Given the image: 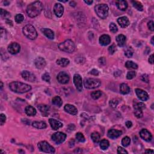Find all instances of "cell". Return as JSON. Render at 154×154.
Segmentation results:
<instances>
[{"mask_svg": "<svg viewBox=\"0 0 154 154\" xmlns=\"http://www.w3.org/2000/svg\"><path fill=\"white\" fill-rule=\"evenodd\" d=\"M43 10V4L40 1H35L28 5L26 9L27 15L30 18H35L40 15Z\"/></svg>", "mask_w": 154, "mask_h": 154, "instance_id": "obj_1", "label": "cell"}, {"mask_svg": "<svg viewBox=\"0 0 154 154\" xmlns=\"http://www.w3.org/2000/svg\"><path fill=\"white\" fill-rule=\"evenodd\" d=\"M9 88L12 92L17 94H24L30 92L31 90V87L29 84L18 81L10 83Z\"/></svg>", "mask_w": 154, "mask_h": 154, "instance_id": "obj_2", "label": "cell"}, {"mask_svg": "<svg viewBox=\"0 0 154 154\" xmlns=\"http://www.w3.org/2000/svg\"><path fill=\"white\" fill-rule=\"evenodd\" d=\"M95 10L96 15L101 19H105L108 15L109 7L105 4H99L95 7Z\"/></svg>", "mask_w": 154, "mask_h": 154, "instance_id": "obj_3", "label": "cell"}, {"mask_svg": "<svg viewBox=\"0 0 154 154\" xmlns=\"http://www.w3.org/2000/svg\"><path fill=\"white\" fill-rule=\"evenodd\" d=\"M24 35L30 40H35L37 37V33L33 25L28 24L22 29Z\"/></svg>", "mask_w": 154, "mask_h": 154, "instance_id": "obj_4", "label": "cell"}, {"mask_svg": "<svg viewBox=\"0 0 154 154\" xmlns=\"http://www.w3.org/2000/svg\"><path fill=\"white\" fill-rule=\"evenodd\" d=\"M58 48L62 51L68 52V53H72L74 51L75 46L72 40L68 39L58 45Z\"/></svg>", "mask_w": 154, "mask_h": 154, "instance_id": "obj_5", "label": "cell"}, {"mask_svg": "<svg viewBox=\"0 0 154 154\" xmlns=\"http://www.w3.org/2000/svg\"><path fill=\"white\" fill-rule=\"evenodd\" d=\"M37 146L38 149L43 152L48 153H55V149L46 141H40L37 144Z\"/></svg>", "mask_w": 154, "mask_h": 154, "instance_id": "obj_6", "label": "cell"}, {"mask_svg": "<svg viewBox=\"0 0 154 154\" xmlns=\"http://www.w3.org/2000/svg\"><path fill=\"white\" fill-rule=\"evenodd\" d=\"M84 84L86 89H94L99 87L101 85V82L98 79L87 78L85 80Z\"/></svg>", "mask_w": 154, "mask_h": 154, "instance_id": "obj_7", "label": "cell"}, {"mask_svg": "<svg viewBox=\"0 0 154 154\" xmlns=\"http://www.w3.org/2000/svg\"><path fill=\"white\" fill-rule=\"evenodd\" d=\"M66 134L62 132H57L54 133L51 136V139L57 145L64 142L66 140Z\"/></svg>", "mask_w": 154, "mask_h": 154, "instance_id": "obj_8", "label": "cell"}, {"mask_svg": "<svg viewBox=\"0 0 154 154\" xmlns=\"http://www.w3.org/2000/svg\"><path fill=\"white\" fill-rule=\"evenodd\" d=\"M58 81L62 84H66L69 81L70 78L69 75L64 72H60L57 76Z\"/></svg>", "mask_w": 154, "mask_h": 154, "instance_id": "obj_9", "label": "cell"}, {"mask_svg": "<svg viewBox=\"0 0 154 154\" xmlns=\"http://www.w3.org/2000/svg\"><path fill=\"white\" fill-rule=\"evenodd\" d=\"M7 50L10 54H16L18 52H19L21 50V46L19 44H18L16 42H13L12 43L8 46Z\"/></svg>", "mask_w": 154, "mask_h": 154, "instance_id": "obj_10", "label": "cell"}, {"mask_svg": "<svg viewBox=\"0 0 154 154\" xmlns=\"http://www.w3.org/2000/svg\"><path fill=\"white\" fill-rule=\"evenodd\" d=\"M74 82L78 91L81 92L82 90V80L80 75L77 74L74 75Z\"/></svg>", "mask_w": 154, "mask_h": 154, "instance_id": "obj_11", "label": "cell"}, {"mask_svg": "<svg viewBox=\"0 0 154 154\" xmlns=\"http://www.w3.org/2000/svg\"><path fill=\"white\" fill-rule=\"evenodd\" d=\"M22 77L23 78L24 80L27 81L33 82L36 81V77L35 75H34L33 73L31 72L27 71V70H24L22 72L21 74Z\"/></svg>", "mask_w": 154, "mask_h": 154, "instance_id": "obj_12", "label": "cell"}, {"mask_svg": "<svg viewBox=\"0 0 154 154\" xmlns=\"http://www.w3.org/2000/svg\"><path fill=\"white\" fill-rule=\"evenodd\" d=\"M135 94H136L137 96H138L140 99L142 101H146L148 100L149 98V96L147 93L145 92V90H142V89H136L135 90Z\"/></svg>", "mask_w": 154, "mask_h": 154, "instance_id": "obj_13", "label": "cell"}, {"mask_svg": "<svg viewBox=\"0 0 154 154\" xmlns=\"http://www.w3.org/2000/svg\"><path fill=\"white\" fill-rule=\"evenodd\" d=\"M140 135L141 139L146 141H151L152 139V135L151 133L146 129H143L140 131Z\"/></svg>", "mask_w": 154, "mask_h": 154, "instance_id": "obj_14", "label": "cell"}, {"mask_svg": "<svg viewBox=\"0 0 154 154\" xmlns=\"http://www.w3.org/2000/svg\"><path fill=\"white\" fill-rule=\"evenodd\" d=\"M34 63L36 68L38 69H42L46 65V62L45 60L43 57H38L36 58L34 60Z\"/></svg>", "mask_w": 154, "mask_h": 154, "instance_id": "obj_15", "label": "cell"}, {"mask_svg": "<svg viewBox=\"0 0 154 154\" xmlns=\"http://www.w3.org/2000/svg\"><path fill=\"white\" fill-rule=\"evenodd\" d=\"M54 12L57 17H62L64 13L63 6L60 3H56L54 7Z\"/></svg>", "mask_w": 154, "mask_h": 154, "instance_id": "obj_16", "label": "cell"}, {"mask_svg": "<svg viewBox=\"0 0 154 154\" xmlns=\"http://www.w3.org/2000/svg\"><path fill=\"white\" fill-rule=\"evenodd\" d=\"M49 123L51 126L52 129L53 130H58V129L61 128L63 126V124L62 122H60V121L57 120L56 119H49Z\"/></svg>", "mask_w": 154, "mask_h": 154, "instance_id": "obj_17", "label": "cell"}, {"mask_svg": "<svg viewBox=\"0 0 154 154\" xmlns=\"http://www.w3.org/2000/svg\"><path fill=\"white\" fill-rule=\"evenodd\" d=\"M122 134V132L121 131L114 129H110V130L108 131V133H107L108 137L112 139H117V138L120 137Z\"/></svg>", "mask_w": 154, "mask_h": 154, "instance_id": "obj_18", "label": "cell"}, {"mask_svg": "<svg viewBox=\"0 0 154 154\" xmlns=\"http://www.w3.org/2000/svg\"><path fill=\"white\" fill-rule=\"evenodd\" d=\"M64 110L66 111V112L69 113L70 114L72 115H76L78 113V110L74 105L71 104H66L65 106L64 107Z\"/></svg>", "mask_w": 154, "mask_h": 154, "instance_id": "obj_19", "label": "cell"}, {"mask_svg": "<svg viewBox=\"0 0 154 154\" xmlns=\"http://www.w3.org/2000/svg\"><path fill=\"white\" fill-rule=\"evenodd\" d=\"M111 42V38L107 34H104L99 37V43L102 46H107Z\"/></svg>", "mask_w": 154, "mask_h": 154, "instance_id": "obj_20", "label": "cell"}, {"mask_svg": "<svg viewBox=\"0 0 154 154\" xmlns=\"http://www.w3.org/2000/svg\"><path fill=\"white\" fill-rule=\"evenodd\" d=\"M37 108L39 111L42 113L43 116H47L49 114L50 107L45 104H39L37 105Z\"/></svg>", "mask_w": 154, "mask_h": 154, "instance_id": "obj_21", "label": "cell"}, {"mask_svg": "<svg viewBox=\"0 0 154 154\" xmlns=\"http://www.w3.org/2000/svg\"><path fill=\"white\" fill-rule=\"evenodd\" d=\"M117 22L122 28H126L129 25V19L126 16H122L117 19Z\"/></svg>", "mask_w": 154, "mask_h": 154, "instance_id": "obj_22", "label": "cell"}, {"mask_svg": "<svg viewBox=\"0 0 154 154\" xmlns=\"http://www.w3.org/2000/svg\"><path fill=\"white\" fill-rule=\"evenodd\" d=\"M116 4L117 8L120 9V10L125 11L128 8V3L126 1H123V0H119L116 2Z\"/></svg>", "mask_w": 154, "mask_h": 154, "instance_id": "obj_23", "label": "cell"}, {"mask_svg": "<svg viewBox=\"0 0 154 154\" xmlns=\"http://www.w3.org/2000/svg\"><path fill=\"white\" fill-rule=\"evenodd\" d=\"M116 40L117 43L118 45V46H120V47H122V46L125 45L126 38L125 36L123 35V34H119L116 38Z\"/></svg>", "mask_w": 154, "mask_h": 154, "instance_id": "obj_24", "label": "cell"}, {"mask_svg": "<svg viewBox=\"0 0 154 154\" xmlns=\"http://www.w3.org/2000/svg\"><path fill=\"white\" fill-rule=\"evenodd\" d=\"M42 33L44 34V35L46 36V37L50 38L51 40H52L54 38V33L52 30H51L50 28H43L42 30Z\"/></svg>", "mask_w": 154, "mask_h": 154, "instance_id": "obj_25", "label": "cell"}, {"mask_svg": "<svg viewBox=\"0 0 154 154\" xmlns=\"http://www.w3.org/2000/svg\"><path fill=\"white\" fill-rule=\"evenodd\" d=\"M32 126L37 129H45L47 127V125L45 122L35 121L32 123Z\"/></svg>", "mask_w": 154, "mask_h": 154, "instance_id": "obj_26", "label": "cell"}, {"mask_svg": "<svg viewBox=\"0 0 154 154\" xmlns=\"http://www.w3.org/2000/svg\"><path fill=\"white\" fill-rule=\"evenodd\" d=\"M25 112L29 116H34L36 114V109L31 105H28L25 107Z\"/></svg>", "mask_w": 154, "mask_h": 154, "instance_id": "obj_27", "label": "cell"}, {"mask_svg": "<svg viewBox=\"0 0 154 154\" xmlns=\"http://www.w3.org/2000/svg\"><path fill=\"white\" fill-rule=\"evenodd\" d=\"M120 92L123 95L128 94L130 92V88L127 84L122 83L120 86Z\"/></svg>", "mask_w": 154, "mask_h": 154, "instance_id": "obj_28", "label": "cell"}, {"mask_svg": "<svg viewBox=\"0 0 154 154\" xmlns=\"http://www.w3.org/2000/svg\"><path fill=\"white\" fill-rule=\"evenodd\" d=\"M70 61L68 58H60L57 60V64L62 67H66L69 64Z\"/></svg>", "mask_w": 154, "mask_h": 154, "instance_id": "obj_29", "label": "cell"}, {"mask_svg": "<svg viewBox=\"0 0 154 154\" xmlns=\"http://www.w3.org/2000/svg\"><path fill=\"white\" fill-rule=\"evenodd\" d=\"M52 103L54 105H56L57 107H60L63 104V101L60 96H54L52 99Z\"/></svg>", "mask_w": 154, "mask_h": 154, "instance_id": "obj_30", "label": "cell"}, {"mask_svg": "<svg viewBox=\"0 0 154 154\" xmlns=\"http://www.w3.org/2000/svg\"><path fill=\"white\" fill-rule=\"evenodd\" d=\"M125 66L128 69H137L138 68L137 64L132 61H127L125 63Z\"/></svg>", "mask_w": 154, "mask_h": 154, "instance_id": "obj_31", "label": "cell"}, {"mask_svg": "<svg viewBox=\"0 0 154 154\" xmlns=\"http://www.w3.org/2000/svg\"><path fill=\"white\" fill-rule=\"evenodd\" d=\"M133 105L134 110H135V109H139V110H143L146 108V105L144 103L141 102H136V101L134 102Z\"/></svg>", "mask_w": 154, "mask_h": 154, "instance_id": "obj_32", "label": "cell"}, {"mask_svg": "<svg viewBox=\"0 0 154 154\" xmlns=\"http://www.w3.org/2000/svg\"><path fill=\"white\" fill-rule=\"evenodd\" d=\"M110 146V143L106 139H103L100 142V147L102 150H107Z\"/></svg>", "mask_w": 154, "mask_h": 154, "instance_id": "obj_33", "label": "cell"}, {"mask_svg": "<svg viewBox=\"0 0 154 154\" xmlns=\"http://www.w3.org/2000/svg\"><path fill=\"white\" fill-rule=\"evenodd\" d=\"M91 138H92V140L94 143H98L100 141L101 136L98 132H94L91 134Z\"/></svg>", "mask_w": 154, "mask_h": 154, "instance_id": "obj_34", "label": "cell"}, {"mask_svg": "<svg viewBox=\"0 0 154 154\" xmlns=\"http://www.w3.org/2000/svg\"><path fill=\"white\" fill-rule=\"evenodd\" d=\"M133 5L135 9H136L139 11H143V6L140 2L137 1H133Z\"/></svg>", "mask_w": 154, "mask_h": 154, "instance_id": "obj_35", "label": "cell"}, {"mask_svg": "<svg viewBox=\"0 0 154 154\" xmlns=\"http://www.w3.org/2000/svg\"><path fill=\"white\" fill-rule=\"evenodd\" d=\"M102 93L101 91L100 90H97V91H94V92H93L92 94H91V96H92V98L94 99H99L100 97L102 96Z\"/></svg>", "mask_w": 154, "mask_h": 154, "instance_id": "obj_36", "label": "cell"}, {"mask_svg": "<svg viewBox=\"0 0 154 154\" xmlns=\"http://www.w3.org/2000/svg\"><path fill=\"white\" fill-rule=\"evenodd\" d=\"M0 14H1V16L4 18V19H9V18L10 17V13L3 9H0Z\"/></svg>", "mask_w": 154, "mask_h": 154, "instance_id": "obj_37", "label": "cell"}, {"mask_svg": "<svg viewBox=\"0 0 154 154\" xmlns=\"http://www.w3.org/2000/svg\"><path fill=\"white\" fill-rule=\"evenodd\" d=\"M131 143V139L129 137H123L122 140V145L124 147H127L130 145Z\"/></svg>", "mask_w": 154, "mask_h": 154, "instance_id": "obj_38", "label": "cell"}, {"mask_svg": "<svg viewBox=\"0 0 154 154\" xmlns=\"http://www.w3.org/2000/svg\"><path fill=\"white\" fill-rule=\"evenodd\" d=\"M15 21L18 24H20L22 22H23L24 20V16L22 14H17V15L15 16Z\"/></svg>", "mask_w": 154, "mask_h": 154, "instance_id": "obj_39", "label": "cell"}, {"mask_svg": "<svg viewBox=\"0 0 154 154\" xmlns=\"http://www.w3.org/2000/svg\"><path fill=\"white\" fill-rule=\"evenodd\" d=\"M76 139L78 140V141H79L80 142H81V143L84 142L85 140H85V137L84 136V135H83L81 133H76Z\"/></svg>", "mask_w": 154, "mask_h": 154, "instance_id": "obj_40", "label": "cell"}, {"mask_svg": "<svg viewBox=\"0 0 154 154\" xmlns=\"http://www.w3.org/2000/svg\"><path fill=\"white\" fill-rule=\"evenodd\" d=\"M109 27H110V31L112 32V33H115L118 31V28H117V25H116L114 23H113V22H111V23L110 24Z\"/></svg>", "mask_w": 154, "mask_h": 154, "instance_id": "obj_41", "label": "cell"}, {"mask_svg": "<svg viewBox=\"0 0 154 154\" xmlns=\"http://www.w3.org/2000/svg\"><path fill=\"white\" fill-rule=\"evenodd\" d=\"M109 104L112 108H116L117 106V105L119 104V101L117 99H113L110 100Z\"/></svg>", "mask_w": 154, "mask_h": 154, "instance_id": "obj_42", "label": "cell"}, {"mask_svg": "<svg viewBox=\"0 0 154 154\" xmlns=\"http://www.w3.org/2000/svg\"><path fill=\"white\" fill-rule=\"evenodd\" d=\"M134 114L137 118H141L143 116V111L141 110H139V109H135L134 111Z\"/></svg>", "mask_w": 154, "mask_h": 154, "instance_id": "obj_43", "label": "cell"}, {"mask_svg": "<svg viewBox=\"0 0 154 154\" xmlns=\"http://www.w3.org/2000/svg\"><path fill=\"white\" fill-rule=\"evenodd\" d=\"M42 80H43V81H45V82H50L51 76L50 75V74L47 72L45 73L44 74L42 75Z\"/></svg>", "mask_w": 154, "mask_h": 154, "instance_id": "obj_44", "label": "cell"}, {"mask_svg": "<svg viewBox=\"0 0 154 154\" xmlns=\"http://www.w3.org/2000/svg\"><path fill=\"white\" fill-rule=\"evenodd\" d=\"M136 76V72L134 71H129L126 75V78L128 80H132Z\"/></svg>", "mask_w": 154, "mask_h": 154, "instance_id": "obj_45", "label": "cell"}, {"mask_svg": "<svg viewBox=\"0 0 154 154\" xmlns=\"http://www.w3.org/2000/svg\"><path fill=\"white\" fill-rule=\"evenodd\" d=\"M125 55L128 58H131V57L133 55V51L131 48H129V49H128L125 52Z\"/></svg>", "mask_w": 154, "mask_h": 154, "instance_id": "obj_46", "label": "cell"}, {"mask_svg": "<svg viewBox=\"0 0 154 154\" xmlns=\"http://www.w3.org/2000/svg\"><path fill=\"white\" fill-rule=\"evenodd\" d=\"M116 50V46L115 44H113L112 45H111L110 47L108 48V52L110 54H114Z\"/></svg>", "mask_w": 154, "mask_h": 154, "instance_id": "obj_47", "label": "cell"}, {"mask_svg": "<svg viewBox=\"0 0 154 154\" xmlns=\"http://www.w3.org/2000/svg\"><path fill=\"white\" fill-rule=\"evenodd\" d=\"M141 80L143 81L148 83L149 82V76L147 75V74H144L141 76Z\"/></svg>", "mask_w": 154, "mask_h": 154, "instance_id": "obj_48", "label": "cell"}, {"mask_svg": "<svg viewBox=\"0 0 154 154\" xmlns=\"http://www.w3.org/2000/svg\"><path fill=\"white\" fill-rule=\"evenodd\" d=\"M6 121V116L4 114H3L1 113V125L3 126V125L4 124Z\"/></svg>", "mask_w": 154, "mask_h": 154, "instance_id": "obj_49", "label": "cell"}, {"mask_svg": "<svg viewBox=\"0 0 154 154\" xmlns=\"http://www.w3.org/2000/svg\"><path fill=\"white\" fill-rule=\"evenodd\" d=\"M117 153H128V152L124 148L119 146L117 148Z\"/></svg>", "mask_w": 154, "mask_h": 154, "instance_id": "obj_50", "label": "cell"}, {"mask_svg": "<svg viewBox=\"0 0 154 154\" xmlns=\"http://www.w3.org/2000/svg\"><path fill=\"white\" fill-rule=\"evenodd\" d=\"M147 27H148V28L151 30V31H153L154 30L153 22L152 21H150L148 23H147Z\"/></svg>", "mask_w": 154, "mask_h": 154, "instance_id": "obj_51", "label": "cell"}, {"mask_svg": "<svg viewBox=\"0 0 154 154\" xmlns=\"http://www.w3.org/2000/svg\"><path fill=\"white\" fill-rule=\"evenodd\" d=\"M90 74L92 75H94L95 76H98L99 75V71L96 69H93L92 71L90 72Z\"/></svg>", "mask_w": 154, "mask_h": 154, "instance_id": "obj_52", "label": "cell"}, {"mask_svg": "<svg viewBox=\"0 0 154 154\" xmlns=\"http://www.w3.org/2000/svg\"><path fill=\"white\" fill-rule=\"evenodd\" d=\"M99 62L102 64H105V63H106V60H105L104 57H101L99 59Z\"/></svg>", "mask_w": 154, "mask_h": 154, "instance_id": "obj_53", "label": "cell"}, {"mask_svg": "<svg viewBox=\"0 0 154 154\" xmlns=\"http://www.w3.org/2000/svg\"><path fill=\"white\" fill-rule=\"evenodd\" d=\"M132 125H133V123L131 121H126V126L127 128H130L132 126Z\"/></svg>", "mask_w": 154, "mask_h": 154, "instance_id": "obj_54", "label": "cell"}, {"mask_svg": "<svg viewBox=\"0 0 154 154\" xmlns=\"http://www.w3.org/2000/svg\"><path fill=\"white\" fill-rule=\"evenodd\" d=\"M149 63L152 64L153 63V55L152 54V55L149 57Z\"/></svg>", "mask_w": 154, "mask_h": 154, "instance_id": "obj_55", "label": "cell"}, {"mask_svg": "<svg viewBox=\"0 0 154 154\" xmlns=\"http://www.w3.org/2000/svg\"><path fill=\"white\" fill-rule=\"evenodd\" d=\"M145 152L146 153H153L154 152L152 149H147L146 150Z\"/></svg>", "mask_w": 154, "mask_h": 154, "instance_id": "obj_56", "label": "cell"}, {"mask_svg": "<svg viewBox=\"0 0 154 154\" xmlns=\"http://www.w3.org/2000/svg\"><path fill=\"white\" fill-rule=\"evenodd\" d=\"M84 3L88 5H91L93 3V1L92 0H90V1H84Z\"/></svg>", "mask_w": 154, "mask_h": 154, "instance_id": "obj_57", "label": "cell"}, {"mask_svg": "<svg viewBox=\"0 0 154 154\" xmlns=\"http://www.w3.org/2000/svg\"><path fill=\"white\" fill-rule=\"evenodd\" d=\"M70 6H72V7H75V6L76 5V4L75 2L71 1L70 3Z\"/></svg>", "mask_w": 154, "mask_h": 154, "instance_id": "obj_58", "label": "cell"}, {"mask_svg": "<svg viewBox=\"0 0 154 154\" xmlns=\"http://www.w3.org/2000/svg\"><path fill=\"white\" fill-rule=\"evenodd\" d=\"M4 6H8L10 4V2L6 1L4 2Z\"/></svg>", "mask_w": 154, "mask_h": 154, "instance_id": "obj_59", "label": "cell"}, {"mask_svg": "<svg viewBox=\"0 0 154 154\" xmlns=\"http://www.w3.org/2000/svg\"><path fill=\"white\" fill-rule=\"evenodd\" d=\"M153 38H154V37L153 36V37H152V38H151V43H152V45H153V43H154V42H153Z\"/></svg>", "mask_w": 154, "mask_h": 154, "instance_id": "obj_60", "label": "cell"}, {"mask_svg": "<svg viewBox=\"0 0 154 154\" xmlns=\"http://www.w3.org/2000/svg\"><path fill=\"white\" fill-rule=\"evenodd\" d=\"M3 82H1V89H3Z\"/></svg>", "mask_w": 154, "mask_h": 154, "instance_id": "obj_61", "label": "cell"}]
</instances>
